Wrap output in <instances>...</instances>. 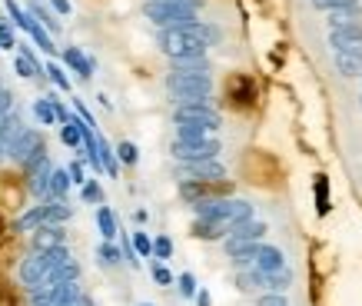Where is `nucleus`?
Segmentation results:
<instances>
[{"mask_svg":"<svg viewBox=\"0 0 362 306\" xmlns=\"http://www.w3.org/2000/svg\"><path fill=\"white\" fill-rule=\"evenodd\" d=\"M43 217H47V200H40L34 210L20 213V217H17V223H13V230H17V233H30V230H37L40 223H43Z\"/></svg>","mask_w":362,"mask_h":306,"instance_id":"9","label":"nucleus"},{"mask_svg":"<svg viewBox=\"0 0 362 306\" xmlns=\"http://www.w3.org/2000/svg\"><path fill=\"white\" fill-rule=\"evenodd\" d=\"M133 223H140V227H143V223H147V210H137V213H133Z\"/></svg>","mask_w":362,"mask_h":306,"instance_id":"33","label":"nucleus"},{"mask_svg":"<svg viewBox=\"0 0 362 306\" xmlns=\"http://www.w3.org/2000/svg\"><path fill=\"white\" fill-rule=\"evenodd\" d=\"M70 173H67V166H57L51 170V193H47V200H67V193H70Z\"/></svg>","mask_w":362,"mask_h":306,"instance_id":"11","label":"nucleus"},{"mask_svg":"<svg viewBox=\"0 0 362 306\" xmlns=\"http://www.w3.org/2000/svg\"><path fill=\"white\" fill-rule=\"evenodd\" d=\"M193 237H196V240H206V243L223 240L226 227H220V223H210V220H196V223H193Z\"/></svg>","mask_w":362,"mask_h":306,"instance_id":"13","label":"nucleus"},{"mask_svg":"<svg viewBox=\"0 0 362 306\" xmlns=\"http://www.w3.org/2000/svg\"><path fill=\"white\" fill-rule=\"evenodd\" d=\"M236 290L239 293H266V277L260 270H236Z\"/></svg>","mask_w":362,"mask_h":306,"instance_id":"8","label":"nucleus"},{"mask_svg":"<svg viewBox=\"0 0 362 306\" xmlns=\"http://www.w3.org/2000/svg\"><path fill=\"white\" fill-rule=\"evenodd\" d=\"M116 164H126V166H133L140 160V150H137V143H130V140H120L116 143Z\"/></svg>","mask_w":362,"mask_h":306,"instance_id":"20","label":"nucleus"},{"mask_svg":"<svg viewBox=\"0 0 362 306\" xmlns=\"http://www.w3.org/2000/svg\"><path fill=\"white\" fill-rule=\"evenodd\" d=\"M286 267V253L273 246V243H256V253H253V267L250 270H260V273H273V270H283Z\"/></svg>","mask_w":362,"mask_h":306,"instance_id":"4","label":"nucleus"},{"mask_svg":"<svg viewBox=\"0 0 362 306\" xmlns=\"http://www.w3.org/2000/svg\"><path fill=\"white\" fill-rule=\"evenodd\" d=\"M173 283H176V293L183 296V300H193V296H196V290H200V283H196V277H193V273H180Z\"/></svg>","mask_w":362,"mask_h":306,"instance_id":"18","label":"nucleus"},{"mask_svg":"<svg viewBox=\"0 0 362 306\" xmlns=\"http://www.w3.org/2000/svg\"><path fill=\"white\" fill-rule=\"evenodd\" d=\"M150 277H153V283L156 286H173V273H170V267L166 263H160V260H153V267H150Z\"/></svg>","mask_w":362,"mask_h":306,"instance_id":"25","label":"nucleus"},{"mask_svg":"<svg viewBox=\"0 0 362 306\" xmlns=\"http://www.w3.org/2000/svg\"><path fill=\"white\" fill-rule=\"evenodd\" d=\"M80 200H83V204L100 206V204H103V187H100V180H87V183L80 187Z\"/></svg>","mask_w":362,"mask_h":306,"instance_id":"19","label":"nucleus"},{"mask_svg":"<svg viewBox=\"0 0 362 306\" xmlns=\"http://www.w3.org/2000/svg\"><path fill=\"white\" fill-rule=\"evenodd\" d=\"M97 256H100L103 267H116V263L123 260V250L116 246V240H103L100 246H97Z\"/></svg>","mask_w":362,"mask_h":306,"instance_id":"17","label":"nucleus"},{"mask_svg":"<svg viewBox=\"0 0 362 306\" xmlns=\"http://www.w3.org/2000/svg\"><path fill=\"white\" fill-rule=\"evenodd\" d=\"M137 306H153V303H137Z\"/></svg>","mask_w":362,"mask_h":306,"instance_id":"34","label":"nucleus"},{"mask_svg":"<svg viewBox=\"0 0 362 306\" xmlns=\"http://www.w3.org/2000/svg\"><path fill=\"white\" fill-rule=\"evenodd\" d=\"M63 60H67V67H74V70L83 76V80H87L90 70H93V64H90V60L80 51H76V47H67V51H63Z\"/></svg>","mask_w":362,"mask_h":306,"instance_id":"16","label":"nucleus"},{"mask_svg":"<svg viewBox=\"0 0 362 306\" xmlns=\"http://www.w3.org/2000/svg\"><path fill=\"white\" fill-rule=\"evenodd\" d=\"M53 11L67 17V13H70V0H53Z\"/></svg>","mask_w":362,"mask_h":306,"instance_id":"32","label":"nucleus"},{"mask_svg":"<svg viewBox=\"0 0 362 306\" xmlns=\"http://www.w3.org/2000/svg\"><path fill=\"white\" fill-rule=\"evenodd\" d=\"M266 223H262V220H243V223H236V227H229V233H226V237H229V240H246V243H262V237H266Z\"/></svg>","mask_w":362,"mask_h":306,"instance_id":"6","label":"nucleus"},{"mask_svg":"<svg viewBox=\"0 0 362 306\" xmlns=\"http://www.w3.org/2000/svg\"><path fill=\"white\" fill-rule=\"evenodd\" d=\"M0 47H4V51H13V47H17V40H13V30L7 24H0Z\"/></svg>","mask_w":362,"mask_h":306,"instance_id":"30","label":"nucleus"},{"mask_svg":"<svg viewBox=\"0 0 362 306\" xmlns=\"http://www.w3.org/2000/svg\"><path fill=\"white\" fill-rule=\"evenodd\" d=\"M43 74L51 76V80H53V87H57V90H63V93H70V76L63 74V67H60V64H47V67H43Z\"/></svg>","mask_w":362,"mask_h":306,"instance_id":"22","label":"nucleus"},{"mask_svg":"<svg viewBox=\"0 0 362 306\" xmlns=\"http://www.w3.org/2000/svg\"><path fill=\"white\" fill-rule=\"evenodd\" d=\"M319 11H346V7H359V0H312Z\"/></svg>","mask_w":362,"mask_h":306,"instance_id":"28","label":"nucleus"},{"mask_svg":"<svg viewBox=\"0 0 362 306\" xmlns=\"http://www.w3.org/2000/svg\"><path fill=\"white\" fill-rule=\"evenodd\" d=\"M266 277V293H286L289 286H293V270H289V263L283 270H273V273H262Z\"/></svg>","mask_w":362,"mask_h":306,"instance_id":"10","label":"nucleus"},{"mask_svg":"<svg viewBox=\"0 0 362 306\" xmlns=\"http://www.w3.org/2000/svg\"><path fill=\"white\" fill-rule=\"evenodd\" d=\"M27 34H30V37H34V40L40 44V51H47V53L57 51V47H53V40H51V34H47V30H43V27L37 24V20H30V27H27Z\"/></svg>","mask_w":362,"mask_h":306,"instance_id":"21","label":"nucleus"},{"mask_svg":"<svg viewBox=\"0 0 362 306\" xmlns=\"http://www.w3.org/2000/svg\"><path fill=\"white\" fill-rule=\"evenodd\" d=\"M193 300H196V306H213V296L206 293V290H196V296H193Z\"/></svg>","mask_w":362,"mask_h":306,"instance_id":"31","label":"nucleus"},{"mask_svg":"<svg viewBox=\"0 0 362 306\" xmlns=\"http://www.w3.org/2000/svg\"><path fill=\"white\" fill-rule=\"evenodd\" d=\"M67 173H70V183H74V187H83V183H87V166H83V160H74V164L67 166Z\"/></svg>","mask_w":362,"mask_h":306,"instance_id":"27","label":"nucleus"},{"mask_svg":"<svg viewBox=\"0 0 362 306\" xmlns=\"http://www.w3.org/2000/svg\"><path fill=\"white\" fill-rule=\"evenodd\" d=\"M359 24V13L356 7H346V11H329V30H346V27Z\"/></svg>","mask_w":362,"mask_h":306,"instance_id":"15","label":"nucleus"},{"mask_svg":"<svg viewBox=\"0 0 362 306\" xmlns=\"http://www.w3.org/2000/svg\"><path fill=\"white\" fill-rule=\"evenodd\" d=\"M226 100L233 103V107H250L256 103V84H253V76L246 74H233L226 80Z\"/></svg>","mask_w":362,"mask_h":306,"instance_id":"3","label":"nucleus"},{"mask_svg":"<svg viewBox=\"0 0 362 306\" xmlns=\"http://www.w3.org/2000/svg\"><path fill=\"white\" fill-rule=\"evenodd\" d=\"M57 246H67V233H63V227L40 223L37 230H30V250H34V253H47V250H57Z\"/></svg>","mask_w":362,"mask_h":306,"instance_id":"2","label":"nucleus"},{"mask_svg":"<svg viewBox=\"0 0 362 306\" xmlns=\"http://www.w3.org/2000/svg\"><path fill=\"white\" fill-rule=\"evenodd\" d=\"M223 150L216 137L206 140H176L173 143V157L180 164H200V160H216V153Z\"/></svg>","mask_w":362,"mask_h":306,"instance_id":"1","label":"nucleus"},{"mask_svg":"<svg viewBox=\"0 0 362 306\" xmlns=\"http://www.w3.org/2000/svg\"><path fill=\"white\" fill-rule=\"evenodd\" d=\"M256 306H289L286 293H260L256 296Z\"/></svg>","mask_w":362,"mask_h":306,"instance_id":"29","label":"nucleus"},{"mask_svg":"<svg viewBox=\"0 0 362 306\" xmlns=\"http://www.w3.org/2000/svg\"><path fill=\"white\" fill-rule=\"evenodd\" d=\"M333 64H336V70L342 76H362V44L333 51Z\"/></svg>","mask_w":362,"mask_h":306,"instance_id":"5","label":"nucleus"},{"mask_svg":"<svg viewBox=\"0 0 362 306\" xmlns=\"http://www.w3.org/2000/svg\"><path fill=\"white\" fill-rule=\"evenodd\" d=\"M130 246H133V253H137L140 260H153V240L147 230H133V233H130Z\"/></svg>","mask_w":362,"mask_h":306,"instance_id":"14","label":"nucleus"},{"mask_svg":"<svg viewBox=\"0 0 362 306\" xmlns=\"http://www.w3.org/2000/svg\"><path fill=\"white\" fill-rule=\"evenodd\" d=\"M97 230H100L103 240H116L120 237V227H116V217H113L110 206H97Z\"/></svg>","mask_w":362,"mask_h":306,"instance_id":"12","label":"nucleus"},{"mask_svg":"<svg viewBox=\"0 0 362 306\" xmlns=\"http://www.w3.org/2000/svg\"><path fill=\"white\" fill-rule=\"evenodd\" d=\"M34 114H37V120L43 124V127H53V124H57V114H53V100H37V103H34Z\"/></svg>","mask_w":362,"mask_h":306,"instance_id":"26","label":"nucleus"},{"mask_svg":"<svg viewBox=\"0 0 362 306\" xmlns=\"http://www.w3.org/2000/svg\"><path fill=\"white\" fill-rule=\"evenodd\" d=\"M173 256V240L166 237V233H160L156 240H153V260H160V263H166Z\"/></svg>","mask_w":362,"mask_h":306,"instance_id":"23","label":"nucleus"},{"mask_svg":"<svg viewBox=\"0 0 362 306\" xmlns=\"http://www.w3.org/2000/svg\"><path fill=\"white\" fill-rule=\"evenodd\" d=\"M183 177L189 180H226V170L216 160H200V164H183Z\"/></svg>","mask_w":362,"mask_h":306,"instance_id":"7","label":"nucleus"},{"mask_svg":"<svg viewBox=\"0 0 362 306\" xmlns=\"http://www.w3.org/2000/svg\"><path fill=\"white\" fill-rule=\"evenodd\" d=\"M316 206H319V217L329 213V180L316 177Z\"/></svg>","mask_w":362,"mask_h":306,"instance_id":"24","label":"nucleus"}]
</instances>
